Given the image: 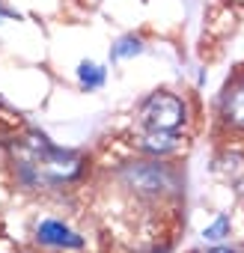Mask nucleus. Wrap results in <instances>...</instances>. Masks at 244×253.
Returning a JSON list of instances; mask_svg holds the SVG:
<instances>
[{
	"label": "nucleus",
	"mask_w": 244,
	"mask_h": 253,
	"mask_svg": "<svg viewBox=\"0 0 244 253\" xmlns=\"http://www.w3.org/2000/svg\"><path fill=\"white\" fill-rule=\"evenodd\" d=\"M185 122H188V104L182 95L170 89H158L146 95L137 107L134 119V146L149 158H164L182 149L185 137Z\"/></svg>",
	"instance_id": "f257e3e1"
},
{
	"label": "nucleus",
	"mask_w": 244,
	"mask_h": 253,
	"mask_svg": "<svg viewBox=\"0 0 244 253\" xmlns=\"http://www.w3.org/2000/svg\"><path fill=\"white\" fill-rule=\"evenodd\" d=\"M86 170L83 155L54 146L45 134H33L15 146V179L24 188H63L81 182Z\"/></svg>",
	"instance_id": "f03ea898"
},
{
	"label": "nucleus",
	"mask_w": 244,
	"mask_h": 253,
	"mask_svg": "<svg viewBox=\"0 0 244 253\" xmlns=\"http://www.w3.org/2000/svg\"><path fill=\"white\" fill-rule=\"evenodd\" d=\"M119 182L134 197H146V200H161L179 191V173L158 158L125 164L119 170Z\"/></svg>",
	"instance_id": "7ed1b4c3"
},
{
	"label": "nucleus",
	"mask_w": 244,
	"mask_h": 253,
	"mask_svg": "<svg viewBox=\"0 0 244 253\" xmlns=\"http://www.w3.org/2000/svg\"><path fill=\"white\" fill-rule=\"evenodd\" d=\"M36 241L51 250H83L86 238L60 217H45L36 223Z\"/></svg>",
	"instance_id": "20e7f679"
},
{
	"label": "nucleus",
	"mask_w": 244,
	"mask_h": 253,
	"mask_svg": "<svg viewBox=\"0 0 244 253\" xmlns=\"http://www.w3.org/2000/svg\"><path fill=\"white\" fill-rule=\"evenodd\" d=\"M220 119L235 131H244V75H238L232 84H226L220 95Z\"/></svg>",
	"instance_id": "39448f33"
},
{
	"label": "nucleus",
	"mask_w": 244,
	"mask_h": 253,
	"mask_svg": "<svg viewBox=\"0 0 244 253\" xmlns=\"http://www.w3.org/2000/svg\"><path fill=\"white\" fill-rule=\"evenodd\" d=\"M217 173H223V179L232 185V191L244 200V155L241 152H226L217 164H214Z\"/></svg>",
	"instance_id": "423d86ee"
},
{
	"label": "nucleus",
	"mask_w": 244,
	"mask_h": 253,
	"mask_svg": "<svg viewBox=\"0 0 244 253\" xmlns=\"http://www.w3.org/2000/svg\"><path fill=\"white\" fill-rule=\"evenodd\" d=\"M78 81H81L83 89H98V86H104V81H107V69L98 66V63L83 60V63L78 66Z\"/></svg>",
	"instance_id": "0eeeda50"
},
{
	"label": "nucleus",
	"mask_w": 244,
	"mask_h": 253,
	"mask_svg": "<svg viewBox=\"0 0 244 253\" xmlns=\"http://www.w3.org/2000/svg\"><path fill=\"white\" fill-rule=\"evenodd\" d=\"M226 235H229V217H226V214H217V217H214V223H208V226L203 229V238H205V241H211V244L223 241Z\"/></svg>",
	"instance_id": "6e6552de"
},
{
	"label": "nucleus",
	"mask_w": 244,
	"mask_h": 253,
	"mask_svg": "<svg viewBox=\"0 0 244 253\" xmlns=\"http://www.w3.org/2000/svg\"><path fill=\"white\" fill-rule=\"evenodd\" d=\"M140 51H143V42L134 39V36H125V39L113 48V60H125V57H134V54H140Z\"/></svg>",
	"instance_id": "1a4fd4ad"
},
{
	"label": "nucleus",
	"mask_w": 244,
	"mask_h": 253,
	"mask_svg": "<svg viewBox=\"0 0 244 253\" xmlns=\"http://www.w3.org/2000/svg\"><path fill=\"white\" fill-rule=\"evenodd\" d=\"M197 253H244V250H238V247H229V244H211V247H205V250H197Z\"/></svg>",
	"instance_id": "9d476101"
},
{
	"label": "nucleus",
	"mask_w": 244,
	"mask_h": 253,
	"mask_svg": "<svg viewBox=\"0 0 244 253\" xmlns=\"http://www.w3.org/2000/svg\"><path fill=\"white\" fill-rule=\"evenodd\" d=\"M238 3H244V0H238Z\"/></svg>",
	"instance_id": "9b49d317"
}]
</instances>
